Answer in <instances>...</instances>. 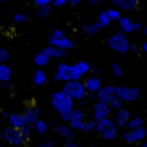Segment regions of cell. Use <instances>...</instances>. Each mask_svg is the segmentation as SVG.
Listing matches in <instances>:
<instances>
[{
  "label": "cell",
  "mask_w": 147,
  "mask_h": 147,
  "mask_svg": "<svg viewBox=\"0 0 147 147\" xmlns=\"http://www.w3.org/2000/svg\"><path fill=\"white\" fill-rule=\"evenodd\" d=\"M51 107L60 116L62 122H69L73 111H75V100L71 96H67L62 89H58V91H55L51 94Z\"/></svg>",
  "instance_id": "obj_1"
},
{
  "label": "cell",
  "mask_w": 147,
  "mask_h": 147,
  "mask_svg": "<svg viewBox=\"0 0 147 147\" xmlns=\"http://www.w3.org/2000/svg\"><path fill=\"white\" fill-rule=\"evenodd\" d=\"M94 133L104 140V142H115L118 138V127L115 120L109 118H102V120H96V125H94Z\"/></svg>",
  "instance_id": "obj_2"
},
{
  "label": "cell",
  "mask_w": 147,
  "mask_h": 147,
  "mask_svg": "<svg viewBox=\"0 0 147 147\" xmlns=\"http://www.w3.org/2000/svg\"><path fill=\"white\" fill-rule=\"evenodd\" d=\"M0 140L13 147H24L27 142H29V138L24 134L22 129H15V127H4L0 129Z\"/></svg>",
  "instance_id": "obj_3"
},
{
  "label": "cell",
  "mask_w": 147,
  "mask_h": 147,
  "mask_svg": "<svg viewBox=\"0 0 147 147\" xmlns=\"http://www.w3.org/2000/svg\"><path fill=\"white\" fill-rule=\"evenodd\" d=\"M107 46H109L111 51H115L118 55H127L129 51H131V42H129L127 35L122 33V31L113 33V35L107 38Z\"/></svg>",
  "instance_id": "obj_4"
},
{
  "label": "cell",
  "mask_w": 147,
  "mask_h": 147,
  "mask_svg": "<svg viewBox=\"0 0 147 147\" xmlns=\"http://www.w3.org/2000/svg\"><path fill=\"white\" fill-rule=\"evenodd\" d=\"M62 91H64L67 96H71L75 102H86V98L89 96L87 94V89L84 86V80H71V82H65L62 86Z\"/></svg>",
  "instance_id": "obj_5"
},
{
  "label": "cell",
  "mask_w": 147,
  "mask_h": 147,
  "mask_svg": "<svg viewBox=\"0 0 147 147\" xmlns=\"http://www.w3.org/2000/svg\"><path fill=\"white\" fill-rule=\"evenodd\" d=\"M47 46L64 49V51H67V53H69V51L75 49V42H73V38H69L62 29H55V31L49 35V38H47Z\"/></svg>",
  "instance_id": "obj_6"
},
{
  "label": "cell",
  "mask_w": 147,
  "mask_h": 147,
  "mask_svg": "<svg viewBox=\"0 0 147 147\" xmlns=\"http://www.w3.org/2000/svg\"><path fill=\"white\" fill-rule=\"evenodd\" d=\"M122 140L125 144H144L145 140H147V127H140V129H125L122 134Z\"/></svg>",
  "instance_id": "obj_7"
},
{
  "label": "cell",
  "mask_w": 147,
  "mask_h": 147,
  "mask_svg": "<svg viewBox=\"0 0 147 147\" xmlns=\"http://www.w3.org/2000/svg\"><path fill=\"white\" fill-rule=\"evenodd\" d=\"M93 73V65L89 62H75L71 64V80H86Z\"/></svg>",
  "instance_id": "obj_8"
},
{
  "label": "cell",
  "mask_w": 147,
  "mask_h": 147,
  "mask_svg": "<svg viewBox=\"0 0 147 147\" xmlns=\"http://www.w3.org/2000/svg\"><path fill=\"white\" fill-rule=\"evenodd\" d=\"M71 125L73 131H80L84 133V129H86V123H87V118H86V111L82 109V107H75V111H73V115L69 118V122H67Z\"/></svg>",
  "instance_id": "obj_9"
},
{
  "label": "cell",
  "mask_w": 147,
  "mask_h": 147,
  "mask_svg": "<svg viewBox=\"0 0 147 147\" xmlns=\"http://www.w3.org/2000/svg\"><path fill=\"white\" fill-rule=\"evenodd\" d=\"M116 96L122 100L123 104H131V102L138 100L140 89L138 87H129V86H116Z\"/></svg>",
  "instance_id": "obj_10"
},
{
  "label": "cell",
  "mask_w": 147,
  "mask_h": 147,
  "mask_svg": "<svg viewBox=\"0 0 147 147\" xmlns=\"http://www.w3.org/2000/svg\"><path fill=\"white\" fill-rule=\"evenodd\" d=\"M91 115H93V120L96 122V120H102V118H109L113 115V111H111V105L109 104H104V102H93V105H91Z\"/></svg>",
  "instance_id": "obj_11"
},
{
  "label": "cell",
  "mask_w": 147,
  "mask_h": 147,
  "mask_svg": "<svg viewBox=\"0 0 147 147\" xmlns=\"http://www.w3.org/2000/svg\"><path fill=\"white\" fill-rule=\"evenodd\" d=\"M53 80L58 82V84H65V82H71V64L62 60L58 67H56L55 75H53Z\"/></svg>",
  "instance_id": "obj_12"
},
{
  "label": "cell",
  "mask_w": 147,
  "mask_h": 147,
  "mask_svg": "<svg viewBox=\"0 0 147 147\" xmlns=\"http://www.w3.org/2000/svg\"><path fill=\"white\" fill-rule=\"evenodd\" d=\"M84 86H86L89 96H96L100 93V89L104 87V82H102L100 76H96V75H89L86 80H84Z\"/></svg>",
  "instance_id": "obj_13"
},
{
  "label": "cell",
  "mask_w": 147,
  "mask_h": 147,
  "mask_svg": "<svg viewBox=\"0 0 147 147\" xmlns=\"http://www.w3.org/2000/svg\"><path fill=\"white\" fill-rule=\"evenodd\" d=\"M131 116H133L131 111L125 109V107H122V109H118V111H115L111 115V118L115 120L118 129H127V123H129V120H131Z\"/></svg>",
  "instance_id": "obj_14"
},
{
  "label": "cell",
  "mask_w": 147,
  "mask_h": 147,
  "mask_svg": "<svg viewBox=\"0 0 147 147\" xmlns=\"http://www.w3.org/2000/svg\"><path fill=\"white\" fill-rule=\"evenodd\" d=\"M118 96H116V86H104L100 89V93L96 94L98 102H104V104H113Z\"/></svg>",
  "instance_id": "obj_15"
},
{
  "label": "cell",
  "mask_w": 147,
  "mask_h": 147,
  "mask_svg": "<svg viewBox=\"0 0 147 147\" xmlns=\"http://www.w3.org/2000/svg\"><path fill=\"white\" fill-rule=\"evenodd\" d=\"M109 2L113 4V7H116L118 11H123V13H133L140 5V0H109Z\"/></svg>",
  "instance_id": "obj_16"
},
{
  "label": "cell",
  "mask_w": 147,
  "mask_h": 147,
  "mask_svg": "<svg viewBox=\"0 0 147 147\" xmlns=\"http://www.w3.org/2000/svg\"><path fill=\"white\" fill-rule=\"evenodd\" d=\"M55 133L58 134L60 138H64L65 142H69V140H75V133L76 131H73L71 125L67 122H60V123H56V125H55Z\"/></svg>",
  "instance_id": "obj_17"
},
{
  "label": "cell",
  "mask_w": 147,
  "mask_h": 147,
  "mask_svg": "<svg viewBox=\"0 0 147 147\" xmlns=\"http://www.w3.org/2000/svg\"><path fill=\"white\" fill-rule=\"evenodd\" d=\"M22 113H24V116H26L27 127H33L38 120H40V109H38L36 105H27Z\"/></svg>",
  "instance_id": "obj_18"
},
{
  "label": "cell",
  "mask_w": 147,
  "mask_h": 147,
  "mask_svg": "<svg viewBox=\"0 0 147 147\" xmlns=\"http://www.w3.org/2000/svg\"><path fill=\"white\" fill-rule=\"evenodd\" d=\"M7 125L9 127H15V129H24V127H27L24 113H11V115H7Z\"/></svg>",
  "instance_id": "obj_19"
},
{
  "label": "cell",
  "mask_w": 147,
  "mask_h": 147,
  "mask_svg": "<svg viewBox=\"0 0 147 147\" xmlns=\"http://www.w3.org/2000/svg\"><path fill=\"white\" fill-rule=\"evenodd\" d=\"M118 27H120V31L125 33V35L134 33V22L129 18V16H122V18L118 20Z\"/></svg>",
  "instance_id": "obj_20"
},
{
  "label": "cell",
  "mask_w": 147,
  "mask_h": 147,
  "mask_svg": "<svg viewBox=\"0 0 147 147\" xmlns=\"http://www.w3.org/2000/svg\"><path fill=\"white\" fill-rule=\"evenodd\" d=\"M33 62H35V65L38 67V69H42V67H46V65L49 64V62H51V58L47 56L46 51L42 49V51H38V53H36V56L33 58Z\"/></svg>",
  "instance_id": "obj_21"
},
{
  "label": "cell",
  "mask_w": 147,
  "mask_h": 147,
  "mask_svg": "<svg viewBox=\"0 0 147 147\" xmlns=\"http://www.w3.org/2000/svg\"><path fill=\"white\" fill-rule=\"evenodd\" d=\"M11 76H13V71H11V67L7 64H0V84L5 86V84H9Z\"/></svg>",
  "instance_id": "obj_22"
},
{
  "label": "cell",
  "mask_w": 147,
  "mask_h": 147,
  "mask_svg": "<svg viewBox=\"0 0 147 147\" xmlns=\"http://www.w3.org/2000/svg\"><path fill=\"white\" fill-rule=\"evenodd\" d=\"M46 84H47V75H46V71L36 69L35 75H33V86L42 87V86H46Z\"/></svg>",
  "instance_id": "obj_23"
},
{
  "label": "cell",
  "mask_w": 147,
  "mask_h": 147,
  "mask_svg": "<svg viewBox=\"0 0 147 147\" xmlns=\"http://www.w3.org/2000/svg\"><path fill=\"white\" fill-rule=\"evenodd\" d=\"M82 29H84V33H86L87 36H94V35H96V33L102 29V26L98 24V22H93V24H84Z\"/></svg>",
  "instance_id": "obj_24"
},
{
  "label": "cell",
  "mask_w": 147,
  "mask_h": 147,
  "mask_svg": "<svg viewBox=\"0 0 147 147\" xmlns=\"http://www.w3.org/2000/svg\"><path fill=\"white\" fill-rule=\"evenodd\" d=\"M145 125V118L144 116H131V120L127 123V129H140Z\"/></svg>",
  "instance_id": "obj_25"
},
{
  "label": "cell",
  "mask_w": 147,
  "mask_h": 147,
  "mask_svg": "<svg viewBox=\"0 0 147 147\" xmlns=\"http://www.w3.org/2000/svg\"><path fill=\"white\" fill-rule=\"evenodd\" d=\"M33 131H35L36 134H46V133L49 131V125H47V122L40 118V120H38V122L35 123V125H33Z\"/></svg>",
  "instance_id": "obj_26"
},
{
  "label": "cell",
  "mask_w": 147,
  "mask_h": 147,
  "mask_svg": "<svg viewBox=\"0 0 147 147\" xmlns=\"http://www.w3.org/2000/svg\"><path fill=\"white\" fill-rule=\"evenodd\" d=\"M96 22H98V24L102 26V29H104V27H109V24H111L113 20L109 18V15H107V11H102V13L98 15V20H96Z\"/></svg>",
  "instance_id": "obj_27"
},
{
  "label": "cell",
  "mask_w": 147,
  "mask_h": 147,
  "mask_svg": "<svg viewBox=\"0 0 147 147\" xmlns=\"http://www.w3.org/2000/svg\"><path fill=\"white\" fill-rule=\"evenodd\" d=\"M51 7L53 5H44V7H36V18H47L51 15Z\"/></svg>",
  "instance_id": "obj_28"
},
{
  "label": "cell",
  "mask_w": 147,
  "mask_h": 147,
  "mask_svg": "<svg viewBox=\"0 0 147 147\" xmlns=\"http://www.w3.org/2000/svg\"><path fill=\"white\" fill-rule=\"evenodd\" d=\"M107 11V15H109V18L113 20V22H118L122 18V15H120V11H118L116 7H111V9H105Z\"/></svg>",
  "instance_id": "obj_29"
},
{
  "label": "cell",
  "mask_w": 147,
  "mask_h": 147,
  "mask_svg": "<svg viewBox=\"0 0 147 147\" xmlns=\"http://www.w3.org/2000/svg\"><path fill=\"white\" fill-rule=\"evenodd\" d=\"M27 20H29V16H27L26 13H15L13 15V22H15V24H26Z\"/></svg>",
  "instance_id": "obj_30"
},
{
  "label": "cell",
  "mask_w": 147,
  "mask_h": 147,
  "mask_svg": "<svg viewBox=\"0 0 147 147\" xmlns=\"http://www.w3.org/2000/svg\"><path fill=\"white\" fill-rule=\"evenodd\" d=\"M111 73H113L115 76L120 78V76L123 75V69H122V65L118 64V62H113V64H111Z\"/></svg>",
  "instance_id": "obj_31"
},
{
  "label": "cell",
  "mask_w": 147,
  "mask_h": 147,
  "mask_svg": "<svg viewBox=\"0 0 147 147\" xmlns=\"http://www.w3.org/2000/svg\"><path fill=\"white\" fill-rule=\"evenodd\" d=\"M67 56V51H64V49H58V47H55V55H53V58H56V60H64Z\"/></svg>",
  "instance_id": "obj_32"
},
{
  "label": "cell",
  "mask_w": 147,
  "mask_h": 147,
  "mask_svg": "<svg viewBox=\"0 0 147 147\" xmlns=\"http://www.w3.org/2000/svg\"><path fill=\"white\" fill-rule=\"evenodd\" d=\"M7 60H9V51L7 49H0V64H7Z\"/></svg>",
  "instance_id": "obj_33"
},
{
  "label": "cell",
  "mask_w": 147,
  "mask_h": 147,
  "mask_svg": "<svg viewBox=\"0 0 147 147\" xmlns=\"http://www.w3.org/2000/svg\"><path fill=\"white\" fill-rule=\"evenodd\" d=\"M94 125H96V122H94L93 118H91V120H87L86 129H84V133H93V131H94Z\"/></svg>",
  "instance_id": "obj_34"
},
{
  "label": "cell",
  "mask_w": 147,
  "mask_h": 147,
  "mask_svg": "<svg viewBox=\"0 0 147 147\" xmlns=\"http://www.w3.org/2000/svg\"><path fill=\"white\" fill-rule=\"evenodd\" d=\"M33 4H35V7H44V5H51L53 0H31Z\"/></svg>",
  "instance_id": "obj_35"
},
{
  "label": "cell",
  "mask_w": 147,
  "mask_h": 147,
  "mask_svg": "<svg viewBox=\"0 0 147 147\" xmlns=\"http://www.w3.org/2000/svg\"><path fill=\"white\" fill-rule=\"evenodd\" d=\"M122 107H123V102L116 98V100H115V102H113V104H111V111L115 113V111H118V109H122Z\"/></svg>",
  "instance_id": "obj_36"
},
{
  "label": "cell",
  "mask_w": 147,
  "mask_h": 147,
  "mask_svg": "<svg viewBox=\"0 0 147 147\" xmlns=\"http://www.w3.org/2000/svg\"><path fill=\"white\" fill-rule=\"evenodd\" d=\"M65 4H69V0H53V2H51L53 7H64Z\"/></svg>",
  "instance_id": "obj_37"
},
{
  "label": "cell",
  "mask_w": 147,
  "mask_h": 147,
  "mask_svg": "<svg viewBox=\"0 0 147 147\" xmlns=\"http://www.w3.org/2000/svg\"><path fill=\"white\" fill-rule=\"evenodd\" d=\"M38 147H56L53 140H42L40 144H38Z\"/></svg>",
  "instance_id": "obj_38"
},
{
  "label": "cell",
  "mask_w": 147,
  "mask_h": 147,
  "mask_svg": "<svg viewBox=\"0 0 147 147\" xmlns=\"http://www.w3.org/2000/svg\"><path fill=\"white\" fill-rule=\"evenodd\" d=\"M64 147H82V145L78 144L76 140H69V142H65V144H64Z\"/></svg>",
  "instance_id": "obj_39"
},
{
  "label": "cell",
  "mask_w": 147,
  "mask_h": 147,
  "mask_svg": "<svg viewBox=\"0 0 147 147\" xmlns=\"http://www.w3.org/2000/svg\"><path fill=\"white\" fill-rule=\"evenodd\" d=\"M136 31H144V26L140 24V22H134V33Z\"/></svg>",
  "instance_id": "obj_40"
},
{
  "label": "cell",
  "mask_w": 147,
  "mask_h": 147,
  "mask_svg": "<svg viewBox=\"0 0 147 147\" xmlns=\"http://www.w3.org/2000/svg\"><path fill=\"white\" fill-rule=\"evenodd\" d=\"M86 2H87L89 5H98V4L104 2V0H86Z\"/></svg>",
  "instance_id": "obj_41"
},
{
  "label": "cell",
  "mask_w": 147,
  "mask_h": 147,
  "mask_svg": "<svg viewBox=\"0 0 147 147\" xmlns=\"http://www.w3.org/2000/svg\"><path fill=\"white\" fill-rule=\"evenodd\" d=\"M82 2H84V0H69V4H71V5H80Z\"/></svg>",
  "instance_id": "obj_42"
},
{
  "label": "cell",
  "mask_w": 147,
  "mask_h": 147,
  "mask_svg": "<svg viewBox=\"0 0 147 147\" xmlns=\"http://www.w3.org/2000/svg\"><path fill=\"white\" fill-rule=\"evenodd\" d=\"M142 51H144V53H145V56H147V40L142 44Z\"/></svg>",
  "instance_id": "obj_43"
},
{
  "label": "cell",
  "mask_w": 147,
  "mask_h": 147,
  "mask_svg": "<svg viewBox=\"0 0 147 147\" xmlns=\"http://www.w3.org/2000/svg\"><path fill=\"white\" fill-rule=\"evenodd\" d=\"M144 35H145V40H147V24L144 26Z\"/></svg>",
  "instance_id": "obj_44"
},
{
  "label": "cell",
  "mask_w": 147,
  "mask_h": 147,
  "mask_svg": "<svg viewBox=\"0 0 147 147\" xmlns=\"http://www.w3.org/2000/svg\"><path fill=\"white\" fill-rule=\"evenodd\" d=\"M142 147H147V140H145V142H144V144H142Z\"/></svg>",
  "instance_id": "obj_45"
},
{
  "label": "cell",
  "mask_w": 147,
  "mask_h": 147,
  "mask_svg": "<svg viewBox=\"0 0 147 147\" xmlns=\"http://www.w3.org/2000/svg\"><path fill=\"white\" fill-rule=\"evenodd\" d=\"M0 2H7V0H0Z\"/></svg>",
  "instance_id": "obj_46"
},
{
  "label": "cell",
  "mask_w": 147,
  "mask_h": 147,
  "mask_svg": "<svg viewBox=\"0 0 147 147\" xmlns=\"http://www.w3.org/2000/svg\"><path fill=\"white\" fill-rule=\"evenodd\" d=\"M60 147H64V145H60Z\"/></svg>",
  "instance_id": "obj_47"
}]
</instances>
